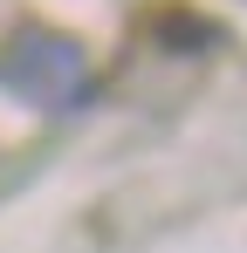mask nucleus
Returning <instances> with one entry per match:
<instances>
[{
    "instance_id": "1",
    "label": "nucleus",
    "mask_w": 247,
    "mask_h": 253,
    "mask_svg": "<svg viewBox=\"0 0 247 253\" xmlns=\"http://www.w3.org/2000/svg\"><path fill=\"white\" fill-rule=\"evenodd\" d=\"M0 83L35 110H69V103H89V62L62 35H14L0 48Z\"/></svg>"
}]
</instances>
